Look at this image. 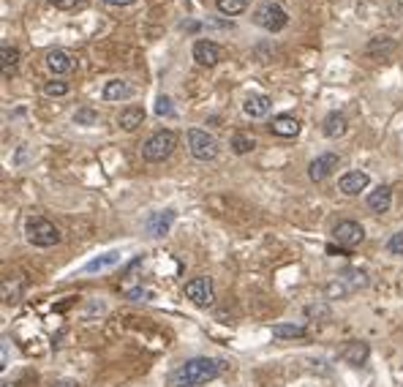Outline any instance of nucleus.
<instances>
[{"label": "nucleus", "mask_w": 403, "mask_h": 387, "mask_svg": "<svg viewBox=\"0 0 403 387\" xmlns=\"http://www.w3.org/2000/svg\"><path fill=\"white\" fill-rule=\"evenodd\" d=\"M224 371V363L221 360H212V357H193V360H186L180 369L172 374V385L175 387H202L218 379Z\"/></svg>", "instance_id": "f257e3e1"}, {"label": "nucleus", "mask_w": 403, "mask_h": 387, "mask_svg": "<svg viewBox=\"0 0 403 387\" xmlns=\"http://www.w3.org/2000/svg\"><path fill=\"white\" fill-rule=\"evenodd\" d=\"M25 237H28V243L35 248H52L60 243V229L55 227L50 218L30 215V218L25 221Z\"/></svg>", "instance_id": "f03ea898"}, {"label": "nucleus", "mask_w": 403, "mask_h": 387, "mask_svg": "<svg viewBox=\"0 0 403 387\" xmlns=\"http://www.w3.org/2000/svg\"><path fill=\"white\" fill-rule=\"evenodd\" d=\"M175 147H177V134L169 131V128H164V131H156L150 140L142 145V159L150 161V164H161V161H166L175 153Z\"/></svg>", "instance_id": "7ed1b4c3"}, {"label": "nucleus", "mask_w": 403, "mask_h": 387, "mask_svg": "<svg viewBox=\"0 0 403 387\" xmlns=\"http://www.w3.org/2000/svg\"><path fill=\"white\" fill-rule=\"evenodd\" d=\"M368 286V276L365 270H344L333 284H327V298H349L354 292Z\"/></svg>", "instance_id": "20e7f679"}, {"label": "nucleus", "mask_w": 403, "mask_h": 387, "mask_svg": "<svg viewBox=\"0 0 403 387\" xmlns=\"http://www.w3.org/2000/svg\"><path fill=\"white\" fill-rule=\"evenodd\" d=\"M186 140H188V150H191V156L196 161H212L218 156V142H215V137L208 134V131H202V128H188Z\"/></svg>", "instance_id": "39448f33"}, {"label": "nucleus", "mask_w": 403, "mask_h": 387, "mask_svg": "<svg viewBox=\"0 0 403 387\" xmlns=\"http://www.w3.org/2000/svg\"><path fill=\"white\" fill-rule=\"evenodd\" d=\"M254 22H256L262 30H267V33H278V30L286 28L289 17H286V11L280 9L278 3L267 0V3H262V6L254 11Z\"/></svg>", "instance_id": "423d86ee"}, {"label": "nucleus", "mask_w": 403, "mask_h": 387, "mask_svg": "<svg viewBox=\"0 0 403 387\" xmlns=\"http://www.w3.org/2000/svg\"><path fill=\"white\" fill-rule=\"evenodd\" d=\"M186 298L199 308H210L215 303V286H212L210 276H199V279H191L186 284Z\"/></svg>", "instance_id": "0eeeda50"}, {"label": "nucleus", "mask_w": 403, "mask_h": 387, "mask_svg": "<svg viewBox=\"0 0 403 387\" xmlns=\"http://www.w3.org/2000/svg\"><path fill=\"white\" fill-rule=\"evenodd\" d=\"M333 235L344 248H354L365 240V229H363V224H357V221H338Z\"/></svg>", "instance_id": "6e6552de"}, {"label": "nucleus", "mask_w": 403, "mask_h": 387, "mask_svg": "<svg viewBox=\"0 0 403 387\" xmlns=\"http://www.w3.org/2000/svg\"><path fill=\"white\" fill-rule=\"evenodd\" d=\"M221 57H224V50H221L215 41H210V38H199V41L193 44V60H196L199 66L212 69V66L221 63Z\"/></svg>", "instance_id": "1a4fd4ad"}, {"label": "nucleus", "mask_w": 403, "mask_h": 387, "mask_svg": "<svg viewBox=\"0 0 403 387\" xmlns=\"http://www.w3.org/2000/svg\"><path fill=\"white\" fill-rule=\"evenodd\" d=\"M338 164H341V159H338L335 153H322V156H316V159L311 161L308 177H311L314 183H322V180H327V177L338 169Z\"/></svg>", "instance_id": "9d476101"}, {"label": "nucleus", "mask_w": 403, "mask_h": 387, "mask_svg": "<svg viewBox=\"0 0 403 387\" xmlns=\"http://www.w3.org/2000/svg\"><path fill=\"white\" fill-rule=\"evenodd\" d=\"M368 186H370V175L363 172V169H351V172H346V175L338 180V189H341V194H346V196H360Z\"/></svg>", "instance_id": "9b49d317"}, {"label": "nucleus", "mask_w": 403, "mask_h": 387, "mask_svg": "<svg viewBox=\"0 0 403 387\" xmlns=\"http://www.w3.org/2000/svg\"><path fill=\"white\" fill-rule=\"evenodd\" d=\"M368 354H370V347L365 341H346V344L341 347V360L349 363V366H363V363L368 360Z\"/></svg>", "instance_id": "f8f14e48"}, {"label": "nucleus", "mask_w": 403, "mask_h": 387, "mask_svg": "<svg viewBox=\"0 0 403 387\" xmlns=\"http://www.w3.org/2000/svg\"><path fill=\"white\" fill-rule=\"evenodd\" d=\"M300 120L295 115H278V118H273V123H270V134H276V137H283V140H295L300 134Z\"/></svg>", "instance_id": "ddd939ff"}, {"label": "nucleus", "mask_w": 403, "mask_h": 387, "mask_svg": "<svg viewBox=\"0 0 403 387\" xmlns=\"http://www.w3.org/2000/svg\"><path fill=\"white\" fill-rule=\"evenodd\" d=\"M175 224V211H164V213H150L147 215V232L153 237H164Z\"/></svg>", "instance_id": "4468645a"}, {"label": "nucleus", "mask_w": 403, "mask_h": 387, "mask_svg": "<svg viewBox=\"0 0 403 387\" xmlns=\"http://www.w3.org/2000/svg\"><path fill=\"white\" fill-rule=\"evenodd\" d=\"M270 106H273V101L267 96L254 93V96H248L246 101H243V112H246L248 118H264L270 112Z\"/></svg>", "instance_id": "2eb2a0df"}, {"label": "nucleus", "mask_w": 403, "mask_h": 387, "mask_svg": "<svg viewBox=\"0 0 403 387\" xmlns=\"http://www.w3.org/2000/svg\"><path fill=\"white\" fill-rule=\"evenodd\" d=\"M142 123H144V109L142 106H125L123 112L118 115V125L123 131H137Z\"/></svg>", "instance_id": "dca6fc26"}, {"label": "nucleus", "mask_w": 403, "mask_h": 387, "mask_svg": "<svg viewBox=\"0 0 403 387\" xmlns=\"http://www.w3.org/2000/svg\"><path fill=\"white\" fill-rule=\"evenodd\" d=\"M368 208L373 213H387L392 208V189L390 186H379L376 191L368 194Z\"/></svg>", "instance_id": "f3484780"}, {"label": "nucleus", "mask_w": 403, "mask_h": 387, "mask_svg": "<svg viewBox=\"0 0 403 387\" xmlns=\"http://www.w3.org/2000/svg\"><path fill=\"white\" fill-rule=\"evenodd\" d=\"M134 96V88L123 79H109L104 88V101H125Z\"/></svg>", "instance_id": "a211bd4d"}, {"label": "nucleus", "mask_w": 403, "mask_h": 387, "mask_svg": "<svg viewBox=\"0 0 403 387\" xmlns=\"http://www.w3.org/2000/svg\"><path fill=\"white\" fill-rule=\"evenodd\" d=\"M322 131H324V137H330V140L344 137V134H346V118H344L341 112H330V115L324 118V123H322Z\"/></svg>", "instance_id": "6ab92c4d"}, {"label": "nucleus", "mask_w": 403, "mask_h": 387, "mask_svg": "<svg viewBox=\"0 0 403 387\" xmlns=\"http://www.w3.org/2000/svg\"><path fill=\"white\" fill-rule=\"evenodd\" d=\"M123 259V254L120 251H106L101 257H96V259H90L85 264V273H101V270H109V267H115V264Z\"/></svg>", "instance_id": "aec40b11"}, {"label": "nucleus", "mask_w": 403, "mask_h": 387, "mask_svg": "<svg viewBox=\"0 0 403 387\" xmlns=\"http://www.w3.org/2000/svg\"><path fill=\"white\" fill-rule=\"evenodd\" d=\"M71 66H74V63H71L69 52H63V50H52V52L47 55V69L52 71V74H57V77L69 74Z\"/></svg>", "instance_id": "412c9836"}, {"label": "nucleus", "mask_w": 403, "mask_h": 387, "mask_svg": "<svg viewBox=\"0 0 403 387\" xmlns=\"http://www.w3.org/2000/svg\"><path fill=\"white\" fill-rule=\"evenodd\" d=\"M17 63H19V50L17 47L3 44V47H0V66H3V77H11L14 69H17Z\"/></svg>", "instance_id": "4be33fe9"}, {"label": "nucleus", "mask_w": 403, "mask_h": 387, "mask_svg": "<svg viewBox=\"0 0 403 387\" xmlns=\"http://www.w3.org/2000/svg\"><path fill=\"white\" fill-rule=\"evenodd\" d=\"M254 147H256V140H254L251 134H246V131H234V134H232V150H234L237 156H246Z\"/></svg>", "instance_id": "5701e85b"}, {"label": "nucleus", "mask_w": 403, "mask_h": 387, "mask_svg": "<svg viewBox=\"0 0 403 387\" xmlns=\"http://www.w3.org/2000/svg\"><path fill=\"white\" fill-rule=\"evenodd\" d=\"M215 9L224 14V17H237L248 9V0H215Z\"/></svg>", "instance_id": "b1692460"}, {"label": "nucleus", "mask_w": 403, "mask_h": 387, "mask_svg": "<svg viewBox=\"0 0 403 387\" xmlns=\"http://www.w3.org/2000/svg\"><path fill=\"white\" fill-rule=\"evenodd\" d=\"M273 335L276 338H305L308 335V330L302 327V325H273Z\"/></svg>", "instance_id": "393cba45"}, {"label": "nucleus", "mask_w": 403, "mask_h": 387, "mask_svg": "<svg viewBox=\"0 0 403 387\" xmlns=\"http://www.w3.org/2000/svg\"><path fill=\"white\" fill-rule=\"evenodd\" d=\"M74 123H79V125L98 123V112H96V109H90V106H82V109H76V115H74Z\"/></svg>", "instance_id": "a878e982"}, {"label": "nucleus", "mask_w": 403, "mask_h": 387, "mask_svg": "<svg viewBox=\"0 0 403 387\" xmlns=\"http://www.w3.org/2000/svg\"><path fill=\"white\" fill-rule=\"evenodd\" d=\"M156 115L158 118H172L175 115V106H172L169 96H158L156 99Z\"/></svg>", "instance_id": "bb28decb"}, {"label": "nucleus", "mask_w": 403, "mask_h": 387, "mask_svg": "<svg viewBox=\"0 0 403 387\" xmlns=\"http://www.w3.org/2000/svg\"><path fill=\"white\" fill-rule=\"evenodd\" d=\"M44 93H47L50 99H60V96L69 93V85H66V82H47V85H44Z\"/></svg>", "instance_id": "cd10ccee"}, {"label": "nucleus", "mask_w": 403, "mask_h": 387, "mask_svg": "<svg viewBox=\"0 0 403 387\" xmlns=\"http://www.w3.org/2000/svg\"><path fill=\"white\" fill-rule=\"evenodd\" d=\"M387 251L395 254V257H403V232H395V235L387 240Z\"/></svg>", "instance_id": "c85d7f7f"}, {"label": "nucleus", "mask_w": 403, "mask_h": 387, "mask_svg": "<svg viewBox=\"0 0 403 387\" xmlns=\"http://www.w3.org/2000/svg\"><path fill=\"white\" fill-rule=\"evenodd\" d=\"M392 47H395V44H392L390 38H382V41H379V38H373V41L368 44V52L376 55V50H382V52H392Z\"/></svg>", "instance_id": "c756f323"}, {"label": "nucleus", "mask_w": 403, "mask_h": 387, "mask_svg": "<svg viewBox=\"0 0 403 387\" xmlns=\"http://www.w3.org/2000/svg\"><path fill=\"white\" fill-rule=\"evenodd\" d=\"M55 9H60V11H69V9H74L79 0H50Z\"/></svg>", "instance_id": "7c9ffc66"}, {"label": "nucleus", "mask_w": 403, "mask_h": 387, "mask_svg": "<svg viewBox=\"0 0 403 387\" xmlns=\"http://www.w3.org/2000/svg\"><path fill=\"white\" fill-rule=\"evenodd\" d=\"M101 3H106V6H118V9H120V6H131L134 0H101Z\"/></svg>", "instance_id": "2f4dec72"}, {"label": "nucleus", "mask_w": 403, "mask_h": 387, "mask_svg": "<svg viewBox=\"0 0 403 387\" xmlns=\"http://www.w3.org/2000/svg\"><path fill=\"white\" fill-rule=\"evenodd\" d=\"M52 387H79L76 382H71V379H66V382H57V385H52Z\"/></svg>", "instance_id": "473e14b6"}, {"label": "nucleus", "mask_w": 403, "mask_h": 387, "mask_svg": "<svg viewBox=\"0 0 403 387\" xmlns=\"http://www.w3.org/2000/svg\"><path fill=\"white\" fill-rule=\"evenodd\" d=\"M3 387H8V385H3Z\"/></svg>", "instance_id": "72a5a7b5"}]
</instances>
